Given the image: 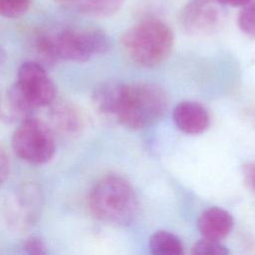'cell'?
Wrapping results in <instances>:
<instances>
[{
    "instance_id": "9",
    "label": "cell",
    "mask_w": 255,
    "mask_h": 255,
    "mask_svg": "<svg viewBox=\"0 0 255 255\" xmlns=\"http://www.w3.org/2000/svg\"><path fill=\"white\" fill-rule=\"evenodd\" d=\"M197 226L204 238L221 240L230 233L233 227V217L225 209L213 206L200 214Z\"/></svg>"
},
{
    "instance_id": "11",
    "label": "cell",
    "mask_w": 255,
    "mask_h": 255,
    "mask_svg": "<svg viewBox=\"0 0 255 255\" xmlns=\"http://www.w3.org/2000/svg\"><path fill=\"white\" fill-rule=\"evenodd\" d=\"M124 85L118 82H107L97 87L93 94L96 107L106 115L116 116L123 94Z\"/></svg>"
},
{
    "instance_id": "3",
    "label": "cell",
    "mask_w": 255,
    "mask_h": 255,
    "mask_svg": "<svg viewBox=\"0 0 255 255\" xmlns=\"http://www.w3.org/2000/svg\"><path fill=\"white\" fill-rule=\"evenodd\" d=\"M167 108L164 91L149 83L125 84L116 118L125 127L142 128L162 118Z\"/></svg>"
},
{
    "instance_id": "6",
    "label": "cell",
    "mask_w": 255,
    "mask_h": 255,
    "mask_svg": "<svg viewBox=\"0 0 255 255\" xmlns=\"http://www.w3.org/2000/svg\"><path fill=\"white\" fill-rule=\"evenodd\" d=\"M12 148L23 160L41 164L55 153V139L45 123L35 118H25L12 135Z\"/></svg>"
},
{
    "instance_id": "13",
    "label": "cell",
    "mask_w": 255,
    "mask_h": 255,
    "mask_svg": "<svg viewBox=\"0 0 255 255\" xmlns=\"http://www.w3.org/2000/svg\"><path fill=\"white\" fill-rule=\"evenodd\" d=\"M77 8L82 13L106 17L116 13L123 6L125 0H75Z\"/></svg>"
},
{
    "instance_id": "8",
    "label": "cell",
    "mask_w": 255,
    "mask_h": 255,
    "mask_svg": "<svg viewBox=\"0 0 255 255\" xmlns=\"http://www.w3.org/2000/svg\"><path fill=\"white\" fill-rule=\"evenodd\" d=\"M172 120L181 131L188 134H198L209 127V115L206 109L196 102L179 103L172 111Z\"/></svg>"
},
{
    "instance_id": "12",
    "label": "cell",
    "mask_w": 255,
    "mask_h": 255,
    "mask_svg": "<svg viewBox=\"0 0 255 255\" xmlns=\"http://www.w3.org/2000/svg\"><path fill=\"white\" fill-rule=\"evenodd\" d=\"M149 250L155 255H179L183 252V245L176 235L161 230L150 237Z\"/></svg>"
},
{
    "instance_id": "7",
    "label": "cell",
    "mask_w": 255,
    "mask_h": 255,
    "mask_svg": "<svg viewBox=\"0 0 255 255\" xmlns=\"http://www.w3.org/2000/svg\"><path fill=\"white\" fill-rule=\"evenodd\" d=\"M223 7L218 0H189L180 12V25L189 35L213 33L223 21Z\"/></svg>"
},
{
    "instance_id": "17",
    "label": "cell",
    "mask_w": 255,
    "mask_h": 255,
    "mask_svg": "<svg viewBox=\"0 0 255 255\" xmlns=\"http://www.w3.org/2000/svg\"><path fill=\"white\" fill-rule=\"evenodd\" d=\"M192 253L200 255H227L229 251L220 243V240L203 237V239L198 240L194 244Z\"/></svg>"
},
{
    "instance_id": "16",
    "label": "cell",
    "mask_w": 255,
    "mask_h": 255,
    "mask_svg": "<svg viewBox=\"0 0 255 255\" xmlns=\"http://www.w3.org/2000/svg\"><path fill=\"white\" fill-rule=\"evenodd\" d=\"M31 0H0V13L3 17L14 19L27 13Z\"/></svg>"
},
{
    "instance_id": "15",
    "label": "cell",
    "mask_w": 255,
    "mask_h": 255,
    "mask_svg": "<svg viewBox=\"0 0 255 255\" xmlns=\"http://www.w3.org/2000/svg\"><path fill=\"white\" fill-rule=\"evenodd\" d=\"M240 30L250 38H255V0L241 7L237 17Z\"/></svg>"
},
{
    "instance_id": "19",
    "label": "cell",
    "mask_w": 255,
    "mask_h": 255,
    "mask_svg": "<svg viewBox=\"0 0 255 255\" xmlns=\"http://www.w3.org/2000/svg\"><path fill=\"white\" fill-rule=\"evenodd\" d=\"M243 177L246 185L255 192V162H250L243 167Z\"/></svg>"
},
{
    "instance_id": "22",
    "label": "cell",
    "mask_w": 255,
    "mask_h": 255,
    "mask_svg": "<svg viewBox=\"0 0 255 255\" xmlns=\"http://www.w3.org/2000/svg\"><path fill=\"white\" fill-rule=\"evenodd\" d=\"M61 1H75V0H61Z\"/></svg>"
},
{
    "instance_id": "21",
    "label": "cell",
    "mask_w": 255,
    "mask_h": 255,
    "mask_svg": "<svg viewBox=\"0 0 255 255\" xmlns=\"http://www.w3.org/2000/svg\"><path fill=\"white\" fill-rule=\"evenodd\" d=\"M222 5L229 7H243L252 0H218Z\"/></svg>"
},
{
    "instance_id": "4",
    "label": "cell",
    "mask_w": 255,
    "mask_h": 255,
    "mask_svg": "<svg viewBox=\"0 0 255 255\" xmlns=\"http://www.w3.org/2000/svg\"><path fill=\"white\" fill-rule=\"evenodd\" d=\"M55 86L44 66L38 62H25L18 70V82L7 93L6 110L13 118L25 116L28 112L53 102Z\"/></svg>"
},
{
    "instance_id": "1",
    "label": "cell",
    "mask_w": 255,
    "mask_h": 255,
    "mask_svg": "<svg viewBox=\"0 0 255 255\" xmlns=\"http://www.w3.org/2000/svg\"><path fill=\"white\" fill-rule=\"evenodd\" d=\"M122 44L131 61L143 67H152L163 62L170 54L173 33L169 26L158 19H144L124 33Z\"/></svg>"
},
{
    "instance_id": "2",
    "label": "cell",
    "mask_w": 255,
    "mask_h": 255,
    "mask_svg": "<svg viewBox=\"0 0 255 255\" xmlns=\"http://www.w3.org/2000/svg\"><path fill=\"white\" fill-rule=\"evenodd\" d=\"M89 206L102 221L122 225L133 219L137 199L128 181L121 176L109 175L100 179L92 188Z\"/></svg>"
},
{
    "instance_id": "18",
    "label": "cell",
    "mask_w": 255,
    "mask_h": 255,
    "mask_svg": "<svg viewBox=\"0 0 255 255\" xmlns=\"http://www.w3.org/2000/svg\"><path fill=\"white\" fill-rule=\"evenodd\" d=\"M25 251L29 254H45L46 246L43 240L39 237H31L24 243Z\"/></svg>"
},
{
    "instance_id": "14",
    "label": "cell",
    "mask_w": 255,
    "mask_h": 255,
    "mask_svg": "<svg viewBox=\"0 0 255 255\" xmlns=\"http://www.w3.org/2000/svg\"><path fill=\"white\" fill-rule=\"evenodd\" d=\"M33 47L37 56L36 62L42 66L45 67L53 65L59 60L50 32H43L38 34L34 38Z\"/></svg>"
},
{
    "instance_id": "10",
    "label": "cell",
    "mask_w": 255,
    "mask_h": 255,
    "mask_svg": "<svg viewBox=\"0 0 255 255\" xmlns=\"http://www.w3.org/2000/svg\"><path fill=\"white\" fill-rule=\"evenodd\" d=\"M53 125L62 132L74 134L83 128V120L79 111L71 104L57 103L51 110Z\"/></svg>"
},
{
    "instance_id": "5",
    "label": "cell",
    "mask_w": 255,
    "mask_h": 255,
    "mask_svg": "<svg viewBox=\"0 0 255 255\" xmlns=\"http://www.w3.org/2000/svg\"><path fill=\"white\" fill-rule=\"evenodd\" d=\"M50 34L59 59L85 62L111 47L109 36L100 29L65 28Z\"/></svg>"
},
{
    "instance_id": "20",
    "label": "cell",
    "mask_w": 255,
    "mask_h": 255,
    "mask_svg": "<svg viewBox=\"0 0 255 255\" xmlns=\"http://www.w3.org/2000/svg\"><path fill=\"white\" fill-rule=\"evenodd\" d=\"M9 170V161L8 156L5 154V151L1 149L0 154V174H1V180L3 181L5 179V176L8 174Z\"/></svg>"
}]
</instances>
